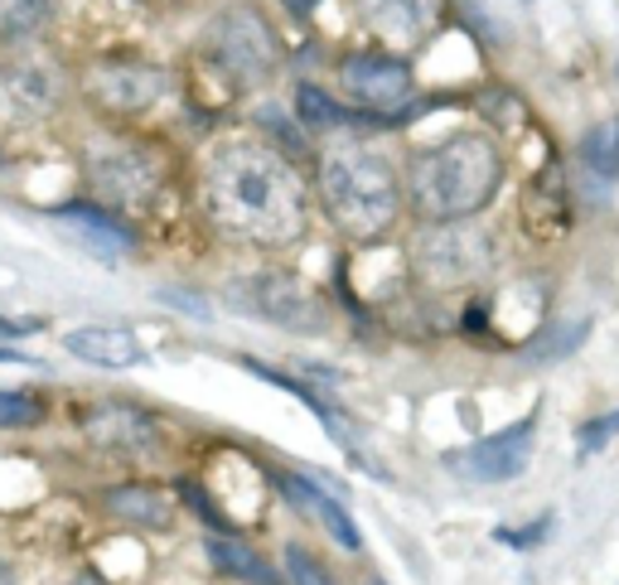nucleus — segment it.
<instances>
[{"instance_id": "obj_26", "label": "nucleus", "mask_w": 619, "mask_h": 585, "mask_svg": "<svg viewBox=\"0 0 619 585\" xmlns=\"http://www.w3.org/2000/svg\"><path fill=\"white\" fill-rule=\"evenodd\" d=\"M34 334H44V320H34V314H24V320L0 314V344H20V339H34Z\"/></svg>"}, {"instance_id": "obj_7", "label": "nucleus", "mask_w": 619, "mask_h": 585, "mask_svg": "<svg viewBox=\"0 0 619 585\" xmlns=\"http://www.w3.org/2000/svg\"><path fill=\"white\" fill-rule=\"evenodd\" d=\"M233 300L242 310H252L257 320L276 324V329H290V334H330L334 329V314H330V300L314 290L306 276L296 272H252V276H237L233 282Z\"/></svg>"}, {"instance_id": "obj_17", "label": "nucleus", "mask_w": 619, "mask_h": 585, "mask_svg": "<svg viewBox=\"0 0 619 585\" xmlns=\"http://www.w3.org/2000/svg\"><path fill=\"white\" fill-rule=\"evenodd\" d=\"M64 353L88 368H102V373H126V368H141L151 363V349L141 344L136 329L126 324H82V329H68L64 334Z\"/></svg>"}, {"instance_id": "obj_27", "label": "nucleus", "mask_w": 619, "mask_h": 585, "mask_svg": "<svg viewBox=\"0 0 619 585\" xmlns=\"http://www.w3.org/2000/svg\"><path fill=\"white\" fill-rule=\"evenodd\" d=\"M314 5H320V0H281V10H286V15H296V20L314 15Z\"/></svg>"}, {"instance_id": "obj_25", "label": "nucleus", "mask_w": 619, "mask_h": 585, "mask_svg": "<svg viewBox=\"0 0 619 585\" xmlns=\"http://www.w3.org/2000/svg\"><path fill=\"white\" fill-rule=\"evenodd\" d=\"M576 435H581V455H590V450L610 445L615 435H619V407H615V411H605V417H590Z\"/></svg>"}, {"instance_id": "obj_31", "label": "nucleus", "mask_w": 619, "mask_h": 585, "mask_svg": "<svg viewBox=\"0 0 619 585\" xmlns=\"http://www.w3.org/2000/svg\"><path fill=\"white\" fill-rule=\"evenodd\" d=\"M0 169H5V145H0Z\"/></svg>"}, {"instance_id": "obj_18", "label": "nucleus", "mask_w": 619, "mask_h": 585, "mask_svg": "<svg viewBox=\"0 0 619 585\" xmlns=\"http://www.w3.org/2000/svg\"><path fill=\"white\" fill-rule=\"evenodd\" d=\"M290 107H296L300 131H310V136H344V131H383L387 126V121L363 117L349 102L330 97V88H320V82H296V102Z\"/></svg>"}, {"instance_id": "obj_12", "label": "nucleus", "mask_w": 619, "mask_h": 585, "mask_svg": "<svg viewBox=\"0 0 619 585\" xmlns=\"http://www.w3.org/2000/svg\"><path fill=\"white\" fill-rule=\"evenodd\" d=\"M532 450H538V411H528L523 421L504 426L494 435L460 445L455 455H445V465L465 474L469 484H513L532 465Z\"/></svg>"}, {"instance_id": "obj_4", "label": "nucleus", "mask_w": 619, "mask_h": 585, "mask_svg": "<svg viewBox=\"0 0 619 585\" xmlns=\"http://www.w3.org/2000/svg\"><path fill=\"white\" fill-rule=\"evenodd\" d=\"M78 165L92 199L121 218L155 209L169 185L165 151L145 136H131V131H92L78 151Z\"/></svg>"}, {"instance_id": "obj_16", "label": "nucleus", "mask_w": 619, "mask_h": 585, "mask_svg": "<svg viewBox=\"0 0 619 585\" xmlns=\"http://www.w3.org/2000/svg\"><path fill=\"white\" fill-rule=\"evenodd\" d=\"M354 5L387 48H421L441 24V0H354Z\"/></svg>"}, {"instance_id": "obj_8", "label": "nucleus", "mask_w": 619, "mask_h": 585, "mask_svg": "<svg viewBox=\"0 0 619 585\" xmlns=\"http://www.w3.org/2000/svg\"><path fill=\"white\" fill-rule=\"evenodd\" d=\"M339 92L344 102L363 117L378 121H402L407 102L417 97V73L402 54H387V48H354V54L339 58Z\"/></svg>"}, {"instance_id": "obj_10", "label": "nucleus", "mask_w": 619, "mask_h": 585, "mask_svg": "<svg viewBox=\"0 0 619 585\" xmlns=\"http://www.w3.org/2000/svg\"><path fill=\"white\" fill-rule=\"evenodd\" d=\"M165 92H169V73L141 54L97 58V64L82 73V97H88L102 117H117V121H136L145 112H155V107L165 102Z\"/></svg>"}, {"instance_id": "obj_23", "label": "nucleus", "mask_w": 619, "mask_h": 585, "mask_svg": "<svg viewBox=\"0 0 619 585\" xmlns=\"http://www.w3.org/2000/svg\"><path fill=\"white\" fill-rule=\"evenodd\" d=\"M581 165L596 169L600 179H619V121H605V126L586 131V141H581Z\"/></svg>"}, {"instance_id": "obj_28", "label": "nucleus", "mask_w": 619, "mask_h": 585, "mask_svg": "<svg viewBox=\"0 0 619 585\" xmlns=\"http://www.w3.org/2000/svg\"><path fill=\"white\" fill-rule=\"evenodd\" d=\"M0 363H34L24 349H15V344H0Z\"/></svg>"}, {"instance_id": "obj_30", "label": "nucleus", "mask_w": 619, "mask_h": 585, "mask_svg": "<svg viewBox=\"0 0 619 585\" xmlns=\"http://www.w3.org/2000/svg\"><path fill=\"white\" fill-rule=\"evenodd\" d=\"M363 585H387V581L378 576V571H368V576H363Z\"/></svg>"}, {"instance_id": "obj_11", "label": "nucleus", "mask_w": 619, "mask_h": 585, "mask_svg": "<svg viewBox=\"0 0 619 585\" xmlns=\"http://www.w3.org/2000/svg\"><path fill=\"white\" fill-rule=\"evenodd\" d=\"M68 78L54 58L15 48L10 58H0V112L10 121H44L64 107Z\"/></svg>"}, {"instance_id": "obj_5", "label": "nucleus", "mask_w": 619, "mask_h": 585, "mask_svg": "<svg viewBox=\"0 0 619 585\" xmlns=\"http://www.w3.org/2000/svg\"><path fill=\"white\" fill-rule=\"evenodd\" d=\"M407 272L431 296H465V290H479L499 272V238L479 218L417 223V238L407 247Z\"/></svg>"}, {"instance_id": "obj_19", "label": "nucleus", "mask_w": 619, "mask_h": 585, "mask_svg": "<svg viewBox=\"0 0 619 585\" xmlns=\"http://www.w3.org/2000/svg\"><path fill=\"white\" fill-rule=\"evenodd\" d=\"M203 556L223 581H242V585H286L281 566L266 562V552H257L252 542H242L237 532H209L203 528Z\"/></svg>"}, {"instance_id": "obj_2", "label": "nucleus", "mask_w": 619, "mask_h": 585, "mask_svg": "<svg viewBox=\"0 0 619 585\" xmlns=\"http://www.w3.org/2000/svg\"><path fill=\"white\" fill-rule=\"evenodd\" d=\"M508 179L504 145L479 126L421 145L402 165V199L417 223H465L489 213Z\"/></svg>"}, {"instance_id": "obj_21", "label": "nucleus", "mask_w": 619, "mask_h": 585, "mask_svg": "<svg viewBox=\"0 0 619 585\" xmlns=\"http://www.w3.org/2000/svg\"><path fill=\"white\" fill-rule=\"evenodd\" d=\"M281 581L286 585H344V576L324 562L314 547H306V542H286L281 547Z\"/></svg>"}, {"instance_id": "obj_14", "label": "nucleus", "mask_w": 619, "mask_h": 585, "mask_svg": "<svg viewBox=\"0 0 619 585\" xmlns=\"http://www.w3.org/2000/svg\"><path fill=\"white\" fill-rule=\"evenodd\" d=\"M266 484H272V489L281 494L290 508H296V514H306V518L320 522V532L339 547V552H363L354 514H349L334 494H324L314 479H306V474H290V470H266Z\"/></svg>"}, {"instance_id": "obj_3", "label": "nucleus", "mask_w": 619, "mask_h": 585, "mask_svg": "<svg viewBox=\"0 0 619 585\" xmlns=\"http://www.w3.org/2000/svg\"><path fill=\"white\" fill-rule=\"evenodd\" d=\"M314 209L354 247H378V242L402 223V165L368 141H330L314 161Z\"/></svg>"}, {"instance_id": "obj_15", "label": "nucleus", "mask_w": 619, "mask_h": 585, "mask_svg": "<svg viewBox=\"0 0 619 585\" xmlns=\"http://www.w3.org/2000/svg\"><path fill=\"white\" fill-rule=\"evenodd\" d=\"M48 218L64 223L82 247L97 252V257H131V252L141 247V233L131 228V218L112 213L97 199H68V203H58V209H48Z\"/></svg>"}, {"instance_id": "obj_24", "label": "nucleus", "mask_w": 619, "mask_h": 585, "mask_svg": "<svg viewBox=\"0 0 619 585\" xmlns=\"http://www.w3.org/2000/svg\"><path fill=\"white\" fill-rule=\"evenodd\" d=\"M586 334H590V320H576V324H572V334H562L556 324H548L523 353H528V358H538V363H542V358H566L572 349H581V339H586Z\"/></svg>"}, {"instance_id": "obj_9", "label": "nucleus", "mask_w": 619, "mask_h": 585, "mask_svg": "<svg viewBox=\"0 0 619 585\" xmlns=\"http://www.w3.org/2000/svg\"><path fill=\"white\" fill-rule=\"evenodd\" d=\"M78 435L97 455L126 460V465H145L165 450V426L151 407L126 397H97L78 411Z\"/></svg>"}, {"instance_id": "obj_1", "label": "nucleus", "mask_w": 619, "mask_h": 585, "mask_svg": "<svg viewBox=\"0 0 619 585\" xmlns=\"http://www.w3.org/2000/svg\"><path fill=\"white\" fill-rule=\"evenodd\" d=\"M199 203L218 238L262 252L300 247L314 213V194L300 165L266 136L209 145L199 161Z\"/></svg>"}, {"instance_id": "obj_20", "label": "nucleus", "mask_w": 619, "mask_h": 585, "mask_svg": "<svg viewBox=\"0 0 619 585\" xmlns=\"http://www.w3.org/2000/svg\"><path fill=\"white\" fill-rule=\"evenodd\" d=\"M54 15H58V0H0V44L20 48L40 40Z\"/></svg>"}, {"instance_id": "obj_13", "label": "nucleus", "mask_w": 619, "mask_h": 585, "mask_svg": "<svg viewBox=\"0 0 619 585\" xmlns=\"http://www.w3.org/2000/svg\"><path fill=\"white\" fill-rule=\"evenodd\" d=\"M92 508L102 518H112L117 528H131V532H169L185 514L175 489H161L151 479H121V484H107V489L92 494Z\"/></svg>"}, {"instance_id": "obj_22", "label": "nucleus", "mask_w": 619, "mask_h": 585, "mask_svg": "<svg viewBox=\"0 0 619 585\" xmlns=\"http://www.w3.org/2000/svg\"><path fill=\"white\" fill-rule=\"evenodd\" d=\"M44 417L48 407L34 387H0V431H34Z\"/></svg>"}, {"instance_id": "obj_29", "label": "nucleus", "mask_w": 619, "mask_h": 585, "mask_svg": "<svg viewBox=\"0 0 619 585\" xmlns=\"http://www.w3.org/2000/svg\"><path fill=\"white\" fill-rule=\"evenodd\" d=\"M0 585H20V576H15V566H10V562H0Z\"/></svg>"}, {"instance_id": "obj_6", "label": "nucleus", "mask_w": 619, "mask_h": 585, "mask_svg": "<svg viewBox=\"0 0 619 585\" xmlns=\"http://www.w3.org/2000/svg\"><path fill=\"white\" fill-rule=\"evenodd\" d=\"M203 48H209L213 68L223 73L233 88H262V82H272L276 68H281L276 30L266 24L257 5H223L209 20Z\"/></svg>"}]
</instances>
